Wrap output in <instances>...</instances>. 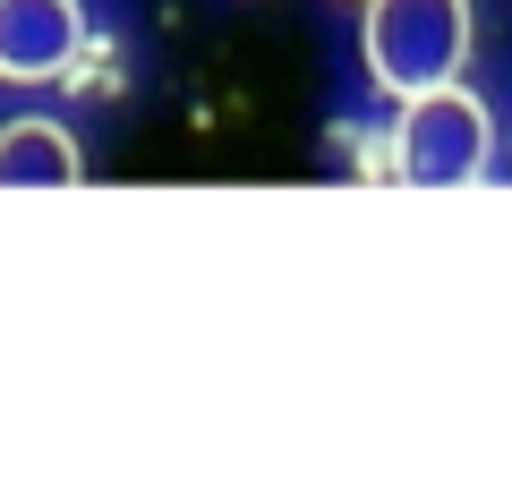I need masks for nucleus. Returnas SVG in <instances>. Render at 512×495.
<instances>
[{"instance_id":"nucleus-2","label":"nucleus","mask_w":512,"mask_h":495,"mask_svg":"<svg viewBox=\"0 0 512 495\" xmlns=\"http://www.w3.org/2000/svg\"><path fill=\"white\" fill-rule=\"evenodd\" d=\"M487 154H495V120L478 111V94H461V77L436 94H410L393 120V180L410 188H470L487 180Z\"/></svg>"},{"instance_id":"nucleus-3","label":"nucleus","mask_w":512,"mask_h":495,"mask_svg":"<svg viewBox=\"0 0 512 495\" xmlns=\"http://www.w3.org/2000/svg\"><path fill=\"white\" fill-rule=\"evenodd\" d=\"M86 52V9L77 0H0V77L9 86H52Z\"/></svg>"},{"instance_id":"nucleus-4","label":"nucleus","mask_w":512,"mask_h":495,"mask_svg":"<svg viewBox=\"0 0 512 495\" xmlns=\"http://www.w3.org/2000/svg\"><path fill=\"white\" fill-rule=\"evenodd\" d=\"M86 163H77V137L52 129V120H18L0 129V188H77Z\"/></svg>"},{"instance_id":"nucleus-1","label":"nucleus","mask_w":512,"mask_h":495,"mask_svg":"<svg viewBox=\"0 0 512 495\" xmlns=\"http://www.w3.org/2000/svg\"><path fill=\"white\" fill-rule=\"evenodd\" d=\"M359 43H367V77L393 103L436 94L470 60V0H367Z\"/></svg>"}]
</instances>
